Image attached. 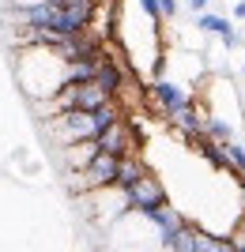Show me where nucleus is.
<instances>
[{"instance_id":"nucleus-1","label":"nucleus","mask_w":245,"mask_h":252,"mask_svg":"<svg viewBox=\"0 0 245 252\" xmlns=\"http://www.w3.org/2000/svg\"><path fill=\"white\" fill-rule=\"evenodd\" d=\"M117 121H121L117 105H102V109H91V113H61V117H53V121L45 125V132L53 136L57 151H61V147H75V143L106 136Z\"/></svg>"},{"instance_id":"nucleus-2","label":"nucleus","mask_w":245,"mask_h":252,"mask_svg":"<svg viewBox=\"0 0 245 252\" xmlns=\"http://www.w3.org/2000/svg\"><path fill=\"white\" fill-rule=\"evenodd\" d=\"M147 94H151V105H155V113H162L166 121H174V117L181 113V109H189V94H185V87H177L174 79H166V75L151 79Z\"/></svg>"},{"instance_id":"nucleus-3","label":"nucleus","mask_w":245,"mask_h":252,"mask_svg":"<svg viewBox=\"0 0 245 252\" xmlns=\"http://www.w3.org/2000/svg\"><path fill=\"white\" fill-rule=\"evenodd\" d=\"M166 203H170V196H166V185H162V181L155 177V173H147V177L140 181L136 189L128 192V207H132V211H140L143 219H147L151 211L166 207Z\"/></svg>"},{"instance_id":"nucleus-4","label":"nucleus","mask_w":245,"mask_h":252,"mask_svg":"<svg viewBox=\"0 0 245 252\" xmlns=\"http://www.w3.org/2000/svg\"><path fill=\"white\" fill-rule=\"evenodd\" d=\"M196 31H204V34H219L226 53L242 45V34H238L234 19H226V15H219V11H204V15H196Z\"/></svg>"},{"instance_id":"nucleus-5","label":"nucleus","mask_w":245,"mask_h":252,"mask_svg":"<svg viewBox=\"0 0 245 252\" xmlns=\"http://www.w3.org/2000/svg\"><path fill=\"white\" fill-rule=\"evenodd\" d=\"M223 241L226 237H219V233H208V230H200V226H189L170 252H219Z\"/></svg>"},{"instance_id":"nucleus-6","label":"nucleus","mask_w":245,"mask_h":252,"mask_svg":"<svg viewBox=\"0 0 245 252\" xmlns=\"http://www.w3.org/2000/svg\"><path fill=\"white\" fill-rule=\"evenodd\" d=\"M98 147L106 151V155H117V158H128V151L136 147V139H132V132H128V128H125V125H121V121H117V125L109 128L106 136H98Z\"/></svg>"},{"instance_id":"nucleus-7","label":"nucleus","mask_w":245,"mask_h":252,"mask_svg":"<svg viewBox=\"0 0 245 252\" xmlns=\"http://www.w3.org/2000/svg\"><path fill=\"white\" fill-rule=\"evenodd\" d=\"M147 173H151V169L143 166V162H136V158H125V162H121V177H117V189H121V192L128 196V192L136 189V185H140L143 177H147Z\"/></svg>"},{"instance_id":"nucleus-8","label":"nucleus","mask_w":245,"mask_h":252,"mask_svg":"<svg viewBox=\"0 0 245 252\" xmlns=\"http://www.w3.org/2000/svg\"><path fill=\"white\" fill-rule=\"evenodd\" d=\"M223 147H226V158H230V169H234L238 177H242V185H245V143L230 139V143H223Z\"/></svg>"},{"instance_id":"nucleus-9","label":"nucleus","mask_w":245,"mask_h":252,"mask_svg":"<svg viewBox=\"0 0 245 252\" xmlns=\"http://www.w3.org/2000/svg\"><path fill=\"white\" fill-rule=\"evenodd\" d=\"M140 8L151 23H162V0H140Z\"/></svg>"},{"instance_id":"nucleus-10","label":"nucleus","mask_w":245,"mask_h":252,"mask_svg":"<svg viewBox=\"0 0 245 252\" xmlns=\"http://www.w3.org/2000/svg\"><path fill=\"white\" fill-rule=\"evenodd\" d=\"M177 11H181V4H177V0H162V19H174Z\"/></svg>"},{"instance_id":"nucleus-11","label":"nucleus","mask_w":245,"mask_h":252,"mask_svg":"<svg viewBox=\"0 0 245 252\" xmlns=\"http://www.w3.org/2000/svg\"><path fill=\"white\" fill-rule=\"evenodd\" d=\"M208 4H211V0H189V11H192V15H204Z\"/></svg>"},{"instance_id":"nucleus-12","label":"nucleus","mask_w":245,"mask_h":252,"mask_svg":"<svg viewBox=\"0 0 245 252\" xmlns=\"http://www.w3.org/2000/svg\"><path fill=\"white\" fill-rule=\"evenodd\" d=\"M230 19H234V23H245V0H238V4H234V11H230Z\"/></svg>"},{"instance_id":"nucleus-13","label":"nucleus","mask_w":245,"mask_h":252,"mask_svg":"<svg viewBox=\"0 0 245 252\" xmlns=\"http://www.w3.org/2000/svg\"><path fill=\"white\" fill-rule=\"evenodd\" d=\"M234 249H238V252H245V233H238V241H234Z\"/></svg>"},{"instance_id":"nucleus-14","label":"nucleus","mask_w":245,"mask_h":252,"mask_svg":"<svg viewBox=\"0 0 245 252\" xmlns=\"http://www.w3.org/2000/svg\"><path fill=\"white\" fill-rule=\"evenodd\" d=\"M219 252H238V249H234V241H223V249H219Z\"/></svg>"},{"instance_id":"nucleus-15","label":"nucleus","mask_w":245,"mask_h":252,"mask_svg":"<svg viewBox=\"0 0 245 252\" xmlns=\"http://www.w3.org/2000/svg\"><path fill=\"white\" fill-rule=\"evenodd\" d=\"M242 72H245V61H242Z\"/></svg>"},{"instance_id":"nucleus-16","label":"nucleus","mask_w":245,"mask_h":252,"mask_svg":"<svg viewBox=\"0 0 245 252\" xmlns=\"http://www.w3.org/2000/svg\"><path fill=\"white\" fill-rule=\"evenodd\" d=\"M234 4H238V0H234Z\"/></svg>"}]
</instances>
